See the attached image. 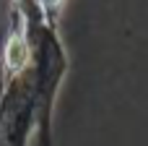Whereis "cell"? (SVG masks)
I'll list each match as a JSON object with an SVG mask.
<instances>
[{
	"instance_id": "obj_2",
	"label": "cell",
	"mask_w": 148,
	"mask_h": 146,
	"mask_svg": "<svg viewBox=\"0 0 148 146\" xmlns=\"http://www.w3.org/2000/svg\"><path fill=\"white\" fill-rule=\"evenodd\" d=\"M3 99H0V133L3 146H29L36 136V91L31 78V63L26 71L3 76Z\"/></svg>"
},
{
	"instance_id": "obj_1",
	"label": "cell",
	"mask_w": 148,
	"mask_h": 146,
	"mask_svg": "<svg viewBox=\"0 0 148 146\" xmlns=\"http://www.w3.org/2000/svg\"><path fill=\"white\" fill-rule=\"evenodd\" d=\"M18 21L23 24L29 44H31V78H34V91H36V141L39 146H52L55 144V133H52L55 102L68 76L70 57L62 44L60 29H52L31 18H18Z\"/></svg>"
}]
</instances>
